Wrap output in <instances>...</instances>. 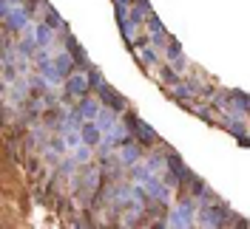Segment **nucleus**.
Here are the masks:
<instances>
[{
	"mask_svg": "<svg viewBox=\"0 0 250 229\" xmlns=\"http://www.w3.org/2000/svg\"><path fill=\"white\" fill-rule=\"evenodd\" d=\"M165 156H159V153H151L148 156V170H165Z\"/></svg>",
	"mask_w": 250,
	"mask_h": 229,
	"instance_id": "15",
	"label": "nucleus"
},
{
	"mask_svg": "<svg viewBox=\"0 0 250 229\" xmlns=\"http://www.w3.org/2000/svg\"><path fill=\"white\" fill-rule=\"evenodd\" d=\"M3 20H6V31H23L26 26H29V9L20 3V6H15Z\"/></svg>",
	"mask_w": 250,
	"mask_h": 229,
	"instance_id": "5",
	"label": "nucleus"
},
{
	"mask_svg": "<svg viewBox=\"0 0 250 229\" xmlns=\"http://www.w3.org/2000/svg\"><path fill=\"white\" fill-rule=\"evenodd\" d=\"M134 0H114V6H131Z\"/></svg>",
	"mask_w": 250,
	"mask_h": 229,
	"instance_id": "16",
	"label": "nucleus"
},
{
	"mask_svg": "<svg viewBox=\"0 0 250 229\" xmlns=\"http://www.w3.org/2000/svg\"><path fill=\"white\" fill-rule=\"evenodd\" d=\"M88 85H91V91H100V88L105 85V76L100 74L97 68H91V71H88Z\"/></svg>",
	"mask_w": 250,
	"mask_h": 229,
	"instance_id": "14",
	"label": "nucleus"
},
{
	"mask_svg": "<svg viewBox=\"0 0 250 229\" xmlns=\"http://www.w3.org/2000/svg\"><path fill=\"white\" fill-rule=\"evenodd\" d=\"M179 74H182V71H179L173 62H165V65H159V79H162L168 88H173V85L179 82Z\"/></svg>",
	"mask_w": 250,
	"mask_h": 229,
	"instance_id": "9",
	"label": "nucleus"
},
{
	"mask_svg": "<svg viewBox=\"0 0 250 229\" xmlns=\"http://www.w3.org/2000/svg\"><path fill=\"white\" fill-rule=\"evenodd\" d=\"M97 96H100V102H103V105L114 107L117 113H125V110H128V99H125L123 93H117L111 85H103V88L97 91Z\"/></svg>",
	"mask_w": 250,
	"mask_h": 229,
	"instance_id": "2",
	"label": "nucleus"
},
{
	"mask_svg": "<svg viewBox=\"0 0 250 229\" xmlns=\"http://www.w3.org/2000/svg\"><path fill=\"white\" fill-rule=\"evenodd\" d=\"M54 68H57V74L62 76V82H65L68 76L77 71V62H74V57H71L68 51H60V54L54 57Z\"/></svg>",
	"mask_w": 250,
	"mask_h": 229,
	"instance_id": "7",
	"label": "nucleus"
},
{
	"mask_svg": "<svg viewBox=\"0 0 250 229\" xmlns=\"http://www.w3.org/2000/svg\"><path fill=\"white\" fill-rule=\"evenodd\" d=\"M123 122H125V127L134 133V139L137 141H142L145 147H151V144H156V133H154V127L148 122H142L137 113H131V110H125L123 113Z\"/></svg>",
	"mask_w": 250,
	"mask_h": 229,
	"instance_id": "1",
	"label": "nucleus"
},
{
	"mask_svg": "<svg viewBox=\"0 0 250 229\" xmlns=\"http://www.w3.org/2000/svg\"><path fill=\"white\" fill-rule=\"evenodd\" d=\"M188 187H190V195H193V198H205V195H210L208 184H205L202 178H196V176H193V178L188 181Z\"/></svg>",
	"mask_w": 250,
	"mask_h": 229,
	"instance_id": "12",
	"label": "nucleus"
},
{
	"mask_svg": "<svg viewBox=\"0 0 250 229\" xmlns=\"http://www.w3.org/2000/svg\"><path fill=\"white\" fill-rule=\"evenodd\" d=\"M239 144H242V147H250V136H248V139L242 136V139H239Z\"/></svg>",
	"mask_w": 250,
	"mask_h": 229,
	"instance_id": "17",
	"label": "nucleus"
},
{
	"mask_svg": "<svg viewBox=\"0 0 250 229\" xmlns=\"http://www.w3.org/2000/svg\"><path fill=\"white\" fill-rule=\"evenodd\" d=\"M165 57H168V62H176L179 57H182V46H179V40H176V37H171V40H168Z\"/></svg>",
	"mask_w": 250,
	"mask_h": 229,
	"instance_id": "13",
	"label": "nucleus"
},
{
	"mask_svg": "<svg viewBox=\"0 0 250 229\" xmlns=\"http://www.w3.org/2000/svg\"><path fill=\"white\" fill-rule=\"evenodd\" d=\"M100 110H103L100 96L85 93V96H80V99H77V113L83 116V119H97V116H100Z\"/></svg>",
	"mask_w": 250,
	"mask_h": 229,
	"instance_id": "4",
	"label": "nucleus"
},
{
	"mask_svg": "<svg viewBox=\"0 0 250 229\" xmlns=\"http://www.w3.org/2000/svg\"><path fill=\"white\" fill-rule=\"evenodd\" d=\"M91 91V85H88V74L85 71H74V74L65 79V96H85V93Z\"/></svg>",
	"mask_w": 250,
	"mask_h": 229,
	"instance_id": "3",
	"label": "nucleus"
},
{
	"mask_svg": "<svg viewBox=\"0 0 250 229\" xmlns=\"http://www.w3.org/2000/svg\"><path fill=\"white\" fill-rule=\"evenodd\" d=\"M43 12H46V23L51 26L54 31H65V23H62V17H60V12L54 9V6H48L46 0H43V6H40Z\"/></svg>",
	"mask_w": 250,
	"mask_h": 229,
	"instance_id": "10",
	"label": "nucleus"
},
{
	"mask_svg": "<svg viewBox=\"0 0 250 229\" xmlns=\"http://www.w3.org/2000/svg\"><path fill=\"white\" fill-rule=\"evenodd\" d=\"M31 29H34V40H37V46H40V48H48V46H51V40H54V29L48 26L46 20L34 23Z\"/></svg>",
	"mask_w": 250,
	"mask_h": 229,
	"instance_id": "8",
	"label": "nucleus"
},
{
	"mask_svg": "<svg viewBox=\"0 0 250 229\" xmlns=\"http://www.w3.org/2000/svg\"><path fill=\"white\" fill-rule=\"evenodd\" d=\"M142 141H137V139H131L128 144H123L120 147V161H123L125 167H131V164H140V159H142Z\"/></svg>",
	"mask_w": 250,
	"mask_h": 229,
	"instance_id": "6",
	"label": "nucleus"
},
{
	"mask_svg": "<svg viewBox=\"0 0 250 229\" xmlns=\"http://www.w3.org/2000/svg\"><path fill=\"white\" fill-rule=\"evenodd\" d=\"M140 60H142V65H145V68L156 65V62H159V48H156V46H145V48H140Z\"/></svg>",
	"mask_w": 250,
	"mask_h": 229,
	"instance_id": "11",
	"label": "nucleus"
}]
</instances>
